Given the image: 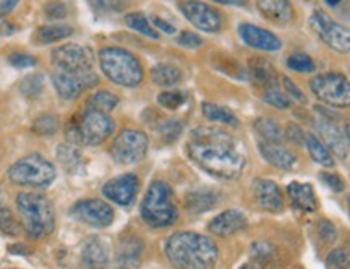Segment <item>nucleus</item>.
Returning a JSON list of instances; mask_svg holds the SVG:
<instances>
[{"label":"nucleus","mask_w":350,"mask_h":269,"mask_svg":"<svg viewBox=\"0 0 350 269\" xmlns=\"http://www.w3.org/2000/svg\"><path fill=\"white\" fill-rule=\"evenodd\" d=\"M187 151L196 166L217 179H239L247 164L235 136L217 127L195 129L188 138Z\"/></svg>","instance_id":"1"},{"label":"nucleus","mask_w":350,"mask_h":269,"mask_svg":"<svg viewBox=\"0 0 350 269\" xmlns=\"http://www.w3.org/2000/svg\"><path fill=\"white\" fill-rule=\"evenodd\" d=\"M165 257L177 269H214L219 248L213 239L196 232H175L165 242Z\"/></svg>","instance_id":"2"},{"label":"nucleus","mask_w":350,"mask_h":269,"mask_svg":"<svg viewBox=\"0 0 350 269\" xmlns=\"http://www.w3.org/2000/svg\"><path fill=\"white\" fill-rule=\"evenodd\" d=\"M16 206L25 218V231L29 239L41 240L54 231L55 213L49 198L41 193H20Z\"/></svg>","instance_id":"3"},{"label":"nucleus","mask_w":350,"mask_h":269,"mask_svg":"<svg viewBox=\"0 0 350 269\" xmlns=\"http://www.w3.org/2000/svg\"><path fill=\"white\" fill-rule=\"evenodd\" d=\"M100 70L116 85L135 88L143 81L142 62L131 52L120 47H104L99 51Z\"/></svg>","instance_id":"4"},{"label":"nucleus","mask_w":350,"mask_h":269,"mask_svg":"<svg viewBox=\"0 0 350 269\" xmlns=\"http://www.w3.org/2000/svg\"><path fill=\"white\" fill-rule=\"evenodd\" d=\"M116 123L109 114L86 109L81 116L73 117L67 127V140L73 146L88 144L98 146L113 133Z\"/></svg>","instance_id":"5"},{"label":"nucleus","mask_w":350,"mask_h":269,"mask_svg":"<svg viewBox=\"0 0 350 269\" xmlns=\"http://www.w3.org/2000/svg\"><path fill=\"white\" fill-rule=\"evenodd\" d=\"M142 218L152 227H167L178 218L172 188L163 180L150 185L142 203Z\"/></svg>","instance_id":"6"},{"label":"nucleus","mask_w":350,"mask_h":269,"mask_svg":"<svg viewBox=\"0 0 350 269\" xmlns=\"http://www.w3.org/2000/svg\"><path fill=\"white\" fill-rule=\"evenodd\" d=\"M7 177L20 187L44 188L55 180V167L41 154H29L10 166Z\"/></svg>","instance_id":"7"},{"label":"nucleus","mask_w":350,"mask_h":269,"mask_svg":"<svg viewBox=\"0 0 350 269\" xmlns=\"http://www.w3.org/2000/svg\"><path fill=\"white\" fill-rule=\"evenodd\" d=\"M310 90L332 107H350V80L342 73H323L310 81Z\"/></svg>","instance_id":"8"},{"label":"nucleus","mask_w":350,"mask_h":269,"mask_svg":"<svg viewBox=\"0 0 350 269\" xmlns=\"http://www.w3.org/2000/svg\"><path fill=\"white\" fill-rule=\"evenodd\" d=\"M150 140L139 130H124L113 140L111 146V156L117 164L130 166L142 161L148 153Z\"/></svg>","instance_id":"9"},{"label":"nucleus","mask_w":350,"mask_h":269,"mask_svg":"<svg viewBox=\"0 0 350 269\" xmlns=\"http://www.w3.org/2000/svg\"><path fill=\"white\" fill-rule=\"evenodd\" d=\"M310 26L314 34L332 51L340 52V54L350 52V29L336 23L326 12L314 10L310 16Z\"/></svg>","instance_id":"10"},{"label":"nucleus","mask_w":350,"mask_h":269,"mask_svg":"<svg viewBox=\"0 0 350 269\" xmlns=\"http://www.w3.org/2000/svg\"><path fill=\"white\" fill-rule=\"evenodd\" d=\"M52 64L55 72L64 73H88L93 70V54L80 44H64L52 52Z\"/></svg>","instance_id":"11"},{"label":"nucleus","mask_w":350,"mask_h":269,"mask_svg":"<svg viewBox=\"0 0 350 269\" xmlns=\"http://www.w3.org/2000/svg\"><path fill=\"white\" fill-rule=\"evenodd\" d=\"M70 216L91 227H107L113 220V209L104 200L90 198L75 203L70 209Z\"/></svg>","instance_id":"12"},{"label":"nucleus","mask_w":350,"mask_h":269,"mask_svg":"<svg viewBox=\"0 0 350 269\" xmlns=\"http://www.w3.org/2000/svg\"><path fill=\"white\" fill-rule=\"evenodd\" d=\"M52 83H54L57 92L62 99H75L81 92L86 90H93L99 85L98 73H64L54 72L52 73Z\"/></svg>","instance_id":"13"},{"label":"nucleus","mask_w":350,"mask_h":269,"mask_svg":"<svg viewBox=\"0 0 350 269\" xmlns=\"http://www.w3.org/2000/svg\"><path fill=\"white\" fill-rule=\"evenodd\" d=\"M178 8L195 28L204 33H217L222 28V16L217 8L203 2H182Z\"/></svg>","instance_id":"14"},{"label":"nucleus","mask_w":350,"mask_h":269,"mask_svg":"<svg viewBox=\"0 0 350 269\" xmlns=\"http://www.w3.org/2000/svg\"><path fill=\"white\" fill-rule=\"evenodd\" d=\"M139 192V180L135 174H124L109 180L103 187V195L119 206H130Z\"/></svg>","instance_id":"15"},{"label":"nucleus","mask_w":350,"mask_h":269,"mask_svg":"<svg viewBox=\"0 0 350 269\" xmlns=\"http://www.w3.org/2000/svg\"><path fill=\"white\" fill-rule=\"evenodd\" d=\"M239 34L240 38L243 39V42L248 44V46L253 47V49L274 52L282 47L281 39L275 36L274 33H271V31L265 28H260V26L256 25H252V23L240 25Z\"/></svg>","instance_id":"16"},{"label":"nucleus","mask_w":350,"mask_h":269,"mask_svg":"<svg viewBox=\"0 0 350 269\" xmlns=\"http://www.w3.org/2000/svg\"><path fill=\"white\" fill-rule=\"evenodd\" d=\"M258 149L266 162L282 170H291L297 164V154L284 144V141L258 140Z\"/></svg>","instance_id":"17"},{"label":"nucleus","mask_w":350,"mask_h":269,"mask_svg":"<svg viewBox=\"0 0 350 269\" xmlns=\"http://www.w3.org/2000/svg\"><path fill=\"white\" fill-rule=\"evenodd\" d=\"M253 196L262 209L278 213L284 209V196L279 185L268 179H256L253 182Z\"/></svg>","instance_id":"18"},{"label":"nucleus","mask_w":350,"mask_h":269,"mask_svg":"<svg viewBox=\"0 0 350 269\" xmlns=\"http://www.w3.org/2000/svg\"><path fill=\"white\" fill-rule=\"evenodd\" d=\"M245 227H247V216L239 209H227L217 214L208 226L209 232L219 237L232 235Z\"/></svg>","instance_id":"19"},{"label":"nucleus","mask_w":350,"mask_h":269,"mask_svg":"<svg viewBox=\"0 0 350 269\" xmlns=\"http://www.w3.org/2000/svg\"><path fill=\"white\" fill-rule=\"evenodd\" d=\"M109 261L107 246L99 237H91L81 246V269H106Z\"/></svg>","instance_id":"20"},{"label":"nucleus","mask_w":350,"mask_h":269,"mask_svg":"<svg viewBox=\"0 0 350 269\" xmlns=\"http://www.w3.org/2000/svg\"><path fill=\"white\" fill-rule=\"evenodd\" d=\"M287 195L294 208L305 211V213H314L318 209V200L314 195V188L310 183L292 182L287 187Z\"/></svg>","instance_id":"21"},{"label":"nucleus","mask_w":350,"mask_h":269,"mask_svg":"<svg viewBox=\"0 0 350 269\" xmlns=\"http://www.w3.org/2000/svg\"><path fill=\"white\" fill-rule=\"evenodd\" d=\"M318 130L323 136V143L327 149H331L332 153L338 154L339 157L345 159L347 157V141H345V133L339 130V127L336 123L327 120V118H323L318 123Z\"/></svg>","instance_id":"22"},{"label":"nucleus","mask_w":350,"mask_h":269,"mask_svg":"<svg viewBox=\"0 0 350 269\" xmlns=\"http://www.w3.org/2000/svg\"><path fill=\"white\" fill-rule=\"evenodd\" d=\"M258 10L262 13L266 20L278 25L291 23L294 20V7L286 0H265L258 2Z\"/></svg>","instance_id":"23"},{"label":"nucleus","mask_w":350,"mask_h":269,"mask_svg":"<svg viewBox=\"0 0 350 269\" xmlns=\"http://www.w3.org/2000/svg\"><path fill=\"white\" fill-rule=\"evenodd\" d=\"M248 72H250L252 81L255 83L256 86L262 88V91L279 85L278 73H275L273 64H271L269 60L262 59V57H256V59H253L250 62V65H248Z\"/></svg>","instance_id":"24"},{"label":"nucleus","mask_w":350,"mask_h":269,"mask_svg":"<svg viewBox=\"0 0 350 269\" xmlns=\"http://www.w3.org/2000/svg\"><path fill=\"white\" fill-rule=\"evenodd\" d=\"M142 253H143V244L142 240L130 237L125 239L119 245L117 250V259L116 264L119 269H137L142 263Z\"/></svg>","instance_id":"25"},{"label":"nucleus","mask_w":350,"mask_h":269,"mask_svg":"<svg viewBox=\"0 0 350 269\" xmlns=\"http://www.w3.org/2000/svg\"><path fill=\"white\" fill-rule=\"evenodd\" d=\"M217 193L209 188H198L190 192L185 196V208L190 213H206V211L213 209L217 203Z\"/></svg>","instance_id":"26"},{"label":"nucleus","mask_w":350,"mask_h":269,"mask_svg":"<svg viewBox=\"0 0 350 269\" xmlns=\"http://www.w3.org/2000/svg\"><path fill=\"white\" fill-rule=\"evenodd\" d=\"M75 33L72 26L68 25H46L41 26L34 34V39H36L38 44H51L62 41V39H67Z\"/></svg>","instance_id":"27"},{"label":"nucleus","mask_w":350,"mask_h":269,"mask_svg":"<svg viewBox=\"0 0 350 269\" xmlns=\"http://www.w3.org/2000/svg\"><path fill=\"white\" fill-rule=\"evenodd\" d=\"M305 144H306V149H308L310 156H312V159L314 162H318V164L323 167L334 166V159H332L331 151L325 146V143H323L317 135L313 133L305 135Z\"/></svg>","instance_id":"28"},{"label":"nucleus","mask_w":350,"mask_h":269,"mask_svg":"<svg viewBox=\"0 0 350 269\" xmlns=\"http://www.w3.org/2000/svg\"><path fill=\"white\" fill-rule=\"evenodd\" d=\"M151 80L157 86H174L182 80V72L175 65L159 64L151 70Z\"/></svg>","instance_id":"29"},{"label":"nucleus","mask_w":350,"mask_h":269,"mask_svg":"<svg viewBox=\"0 0 350 269\" xmlns=\"http://www.w3.org/2000/svg\"><path fill=\"white\" fill-rule=\"evenodd\" d=\"M203 116L213 122L226 123V125H230V127L239 125L237 116H235L230 109H227L226 105L203 103Z\"/></svg>","instance_id":"30"},{"label":"nucleus","mask_w":350,"mask_h":269,"mask_svg":"<svg viewBox=\"0 0 350 269\" xmlns=\"http://www.w3.org/2000/svg\"><path fill=\"white\" fill-rule=\"evenodd\" d=\"M117 104H119V96H116L113 92L107 90H103V91L94 92V94L91 96L90 101H88V109L98 110V112H103V114H109L111 110L117 107Z\"/></svg>","instance_id":"31"},{"label":"nucleus","mask_w":350,"mask_h":269,"mask_svg":"<svg viewBox=\"0 0 350 269\" xmlns=\"http://www.w3.org/2000/svg\"><path fill=\"white\" fill-rule=\"evenodd\" d=\"M255 131L258 140L262 141H284V131L279 123L271 118H258L255 122Z\"/></svg>","instance_id":"32"},{"label":"nucleus","mask_w":350,"mask_h":269,"mask_svg":"<svg viewBox=\"0 0 350 269\" xmlns=\"http://www.w3.org/2000/svg\"><path fill=\"white\" fill-rule=\"evenodd\" d=\"M57 157H59L60 164H64L68 172L78 170L83 164L81 153L73 144H60L59 149H57Z\"/></svg>","instance_id":"33"},{"label":"nucleus","mask_w":350,"mask_h":269,"mask_svg":"<svg viewBox=\"0 0 350 269\" xmlns=\"http://www.w3.org/2000/svg\"><path fill=\"white\" fill-rule=\"evenodd\" d=\"M125 23L130 26L131 29L138 31V33L144 34V36L151 38V39H157L159 38V33H157L154 26L150 23V20L143 15V13H129L125 16Z\"/></svg>","instance_id":"34"},{"label":"nucleus","mask_w":350,"mask_h":269,"mask_svg":"<svg viewBox=\"0 0 350 269\" xmlns=\"http://www.w3.org/2000/svg\"><path fill=\"white\" fill-rule=\"evenodd\" d=\"M0 231L10 237L20 235L21 231H23V227H21L18 219L15 218V214L12 213L10 208H7L3 205H0Z\"/></svg>","instance_id":"35"},{"label":"nucleus","mask_w":350,"mask_h":269,"mask_svg":"<svg viewBox=\"0 0 350 269\" xmlns=\"http://www.w3.org/2000/svg\"><path fill=\"white\" fill-rule=\"evenodd\" d=\"M262 98H265L266 103L278 109H287L291 105V98H288V94H286V91L279 85L262 91Z\"/></svg>","instance_id":"36"},{"label":"nucleus","mask_w":350,"mask_h":269,"mask_svg":"<svg viewBox=\"0 0 350 269\" xmlns=\"http://www.w3.org/2000/svg\"><path fill=\"white\" fill-rule=\"evenodd\" d=\"M327 269H347L350 266V251L345 246L334 248L326 258Z\"/></svg>","instance_id":"37"},{"label":"nucleus","mask_w":350,"mask_h":269,"mask_svg":"<svg viewBox=\"0 0 350 269\" xmlns=\"http://www.w3.org/2000/svg\"><path fill=\"white\" fill-rule=\"evenodd\" d=\"M287 67L299 73H310L314 70V62L308 54H292L287 59Z\"/></svg>","instance_id":"38"},{"label":"nucleus","mask_w":350,"mask_h":269,"mask_svg":"<svg viewBox=\"0 0 350 269\" xmlns=\"http://www.w3.org/2000/svg\"><path fill=\"white\" fill-rule=\"evenodd\" d=\"M34 133L38 135H54L57 130H59V120H57L55 116H39L33 125Z\"/></svg>","instance_id":"39"},{"label":"nucleus","mask_w":350,"mask_h":269,"mask_svg":"<svg viewBox=\"0 0 350 269\" xmlns=\"http://www.w3.org/2000/svg\"><path fill=\"white\" fill-rule=\"evenodd\" d=\"M185 94H183L182 91H164L157 96V103H159V105H163L164 109L169 110L178 109L183 103H185Z\"/></svg>","instance_id":"40"},{"label":"nucleus","mask_w":350,"mask_h":269,"mask_svg":"<svg viewBox=\"0 0 350 269\" xmlns=\"http://www.w3.org/2000/svg\"><path fill=\"white\" fill-rule=\"evenodd\" d=\"M8 62L10 65H13L15 68H29L36 65V57H33L31 54H23V52H15L8 57Z\"/></svg>","instance_id":"41"},{"label":"nucleus","mask_w":350,"mask_h":269,"mask_svg":"<svg viewBox=\"0 0 350 269\" xmlns=\"http://www.w3.org/2000/svg\"><path fill=\"white\" fill-rule=\"evenodd\" d=\"M42 88V75H33V77L25 78V81L21 83V91L26 96H36L39 94Z\"/></svg>","instance_id":"42"},{"label":"nucleus","mask_w":350,"mask_h":269,"mask_svg":"<svg viewBox=\"0 0 350 269\" xmlns=\"http://www.w3.org/2000/svg\"><path fill=\"white\" fill-rule=\"evenodd\" d=\"M318 235L323 242L331 244V242H334L336 237H338V231H336L334 224L329 222V220L323 219V220H319V224H318Z\"/></svg>","instance_id":"43"},{"label":"nucleus","mask_w":350,"mask_h":269,"mask_svg":"<svg viewBox=\"0 0 350 269\" xmlns=\"http://www.w3.org/2000/svg\"><path fill=\"white\" fill-rule=\"evenodd\" d=\"M177 42L180 44V46L191 47V49L203 46V39H201L196 33H191V31H183V33H180V36L177 38Z\"/></svg>","instance_id":"44"},{"label":"nucleus","mask_w":350,"mask_h":269,"mask_svg":"<svg viewBox=\"0 0 350 269\" xmlns=\"http://www.w3.org/2000/svg\"><path fill=\"white\" fill-rule=\"evenodd\" d=\"M180 131H182V123H178L175 120L167 122L163 129H161V133L164 135L165 141H174L178 135H180Z\"/></svg>","instance_id":"45"},{"label":"nucleus","mask_w":350,"mask_h":269,"mask_svg":"<svg viewBox=\"0 0 350 269\" xmlns=\"http://www.w3.org/2000/svg\"><path fill=\"white\" fill-rule=\"evenodd\" d=\"M321 179L325 180V182L327 183V187H331L334 192H344L345 188V183L344 180L339 177L338 174H332V172H323L321 174Z\"/></svg>","instance_id":"46"},{"label":"nucleus","mask_w":350,"mask_h":269,"mask_svg":"<svg viewBox=\"0 0 350 269\" xmlns=\"http://www.w3.org/2000/svg\"><path fill=\"white\" fill-rule=\"evenodd\" d=\"M282 85L286 88V91L288 92V98H295L297 101H300V103H306V98L305 94L301 92V90L295 86V83H292V80H288V78H282Z\"/></svg>","instance_id":"47"},{"label":"nucleus","mask_w":350,"mask_h":269,"mask_svg":"<svg viewBox=\"0 0 350 269\" xmlns=\"http://www.w3.org/2000/svg\"><path fill=\"white\" fill-rule=\"evenodd\" d=\"M44 10L49 18H64L65 13H67V7L64 3H49V5L44 7Z\"/></svg>","instance_id":"48"},{"label":"nucleus","mask_w":350,"mask_h":269,"mask_svg":"<svg viewBox=\"0 0 350 269\" xmlns=\"http://www.w3.org/2000/svg\"><path fill=\"white\" fill-rule=\"evenodd\" d=\"M16 5H18L16 0H3V2H0V18H3L5 15H10Z\"/></svg>","instance_id":"49"},{"label":"nucleus","mask_w":350,"mask_h":269,"mask_svg":"<svg viewBox=\"0 0 350 269\" xmlns=\"http://www.w3.org/2000/svg\"><path fill=\"white\" fill-rule=\"evenodd\" d=\"M288 130H292V131H287L286 135H288V138H291L292 141H297V143H300V141H305V136H304V133H301V130L299 129V127L288 125Z\"/></svg>","instance_id":"50"},{"label":"nucleus","mask_w":350,"mask_h":269,"mask_svg":"<svg viewBox=\"0 0 350 269\" xmlns=\"http://www.w3.org/2000/svg\"><path fill=\"white\" fill-rule=\"evenodd\" d=\"M154 21V26L156 28H161L163 31H165V33H169V34H174L175 33V28L172 25H169L167 21H164L163 18H154L152 20Z\"/></svg>","instance_id":"51"},{"label":"nucleus","mask_w":350,"mask_h":269,"mask_svg":"<svg viewBox=\"0 0 350 269\" xmlns=\"http://www.w3.org/2000/svg\"><path fill=\"white\" fill-rule=\"evenodd\" d=\"M16 31V26L13 23H2L0 25V34L2 36H8V34H13Z\"/></svg>","instance_id":"52"},{"label":"nucleus","mask_w":350,"mask_h":269,"mask_svg":"<svg viewBox=\"0 0 350 269\" xmlns=\"http://www.w3.org/2000/svg\"><path fill=\"white\" fill-rule=\"evenodd\" d=\"M239 269H265L261 266L260 261H250V263H245L243 266H240Z\"/></svg>","instance_id":"53"},{"label":"nucleus","mask_w":350,"mask_h":269,"mask_svg":"<svg viewBox=\"0 0 350 269\" xmlns=\"http://www.w3.org/2000/svg\"><path fill=\"white\" fill-rule=\"evenodd\" d=\"M345 138H347L349 143H350V123L345 125Z\"/></svg>","instance_id":"54"},{"label":"nucleus","mask_w":350,"mask_h":269,"mask_svg":"<svg viewBox=\"0 0 350 269\" xmlns=\"http://www.w3.org/2000/svg\"><path fill=\"white\" fill-rule=\"evenodd\" d=\"M347 208H349V216H350V196L347 198Z\"/></svg>","instance_id":"55"}]
</instances>
